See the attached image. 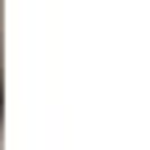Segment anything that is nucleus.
Returning <instances> with one entry per match:
<instances>
[{
	"mask_svg": "<svg viewBox=\"0 0 150 150\" xmlns=\"http://www.w3.org/2000/svg\"><path fill=\"white\" fill-rule=\"evenodd\" d=\"M0 105H5V96H0Z\"/></svg>",
	"mask_w": 150,
	"mask_h": 150,
	"instance_id": "1",
	"label": "nucleus"
}]
</instances>
